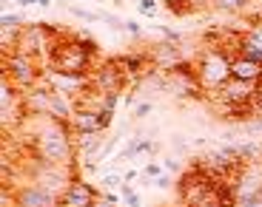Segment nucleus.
<instances>
[{
	"label": "nucleus",
	"instance_id": "nucleus-1",
	"mask_svg": "<svg viewBox=\"0 0 262 207\" xmlns=\"http://www.w3.org/2000/svg\"><path fill=\"white\" fill-rule=\"evenodd\" d=\"M49 68L66 77L89 80L97 68V45L83 34H60L52 57H49Z\"/></svg>",
	"mask_w": 262,
	"mask_h": 207
},
{
	"label": "nucleus",
	"instance_id": "nucleus-2",
	"mask_svg": "<svg viewBox=\"0 0 262 207\" xmlns=\"http://www.w3.org/2000/svg\"><path fill=\"white\" fill-rule=\"evenodd\" d=\"M231 63H234V51H231L228 45H223V43L205 45L203 51H200V57L191 63L200 91H205L208 97L216 94L231 80Z\"/></svg>",
	"mask_w": 262,
	"mask_h": 207
},
{
	"label": "nucleus",
	"instance_id": "nucleus-3",
	"mask_svg": "<svg viewBox=\"0 0 262 207\" xmlns=\"http://www.w3.org/2000/svg\"><path fill=\"white\" fill-rule=\"evenodd\" d=\"M57 40H60V32L52 29L49 23H29V26L20 29L17 51L26 54V57L40 60L43 65H49V57H52Z\"/></svg>",
	"mask_w": 262,
	"mask_h": 207
},
{
	"label": "nucleus",
	"instance_id": "nucleus-4",
	"mask_svg": "<svg viewBox=\"0 0 262 207\" xmlns=\"http://www.w3.org/2000/svg\"><path fill=\"white\" fill-rule=\"evenodd\" d=\"M3 77L12 80L14 88L20 91H32L37 83H43V63L34 57H26L20 51H12V54H3Z\"/></svg>",
	"mask_w": 262,
	"mask_h": 207
},
{
	"label": "nucleus",
	"instance_id": "nucleus-5",
	"mask_svg": "<svg viewBox=\"0 0 262 207\" xmlns=\"http://www.w3.org/2000/svg\"><path fill=\"white\" fill-rule=\"evenodd\" d=\"M0 117H3V131L12 134L29 117V105H26V94L20 88H14L12 80L3 77V94H0Z\"/></svg>",
	"mask_w": 262,
	"mask_h": 207
},
{
	"label": "nucleus",
	"instance_id": "nucleus-6",
	"mask_svg": "<svg viewBox=\"0 0 262 207\" xmlns=\"http://www.w3.org/2000/svg\"><path fill=\"white\" fill-rule=\"evenodd\" d=\"M125 83H128V74L123 71V65L117 63V57L100 63L92 71V77H89V85L94 91H100V94H120L125 88Z\"/></svg>",
	"mask_w": 262,
	"mask_h": 207
},
{
	"label": "nucleus",
	"instance_id": "nucleus-7",
	"mask_svg": "<svg viewBox=\"0 0 262 207\" xmlns=\"http://www.w3.org/2000/svg\"><path fill=\"white\" fill-rule=\"evenodd\" d=\"M14 193H17V207H60V196L34 179L14 185Z\"/></svg>",
	"mask_w": 262,
	"mask_h": 207
},
{
	"label": "nucleus",
	"instance_id": "nucleus-8",
	"mask_svg": "<svg viewBox=\"0 0 262 207\" xmlns=\"http://www.w3.org/2000/svg\"><path fill=\"white\" fill-rule=\"evenodd\" d=\"M69 125H72V131L77 136L103 134V131L112 125V114H100V111H92V108H74Z\"/></svg>",
	"mask_w": 262,
	"mask_h": 207
},
{
	"label": "nucleus",
	"instance_id": "nucleus-9",
	"mask_svg": "<svg viewBox=\"0 0 262 207\" xmlns=\"http://www.w3.org/2000/svg\"><path fill=\"white\" fill-rule=\"evenodd\" d=\"M234 54H243L248 60L262 63V14L251 20V26L243 34H236V51Z\"/></svg>",
	"mask_w": 262,
	"mask_h": 207
},
{
	"label": "nucleus",
	"instance_id": "nucleus-10",
	"mask_svg": "<svg viewBox=\"0 0 262 207\" xmlns=\"http://www.w3.org/2000/svg\"><path fill=\"white\" fill-rule=\"evenodd\" d=\"M100 196V188H94V185H89V182L83 179H74L69 188H66V193L60 196V204L66 207H92L94 201H97Z\"/></svg>",
	"mask_w": 262,
	"mask_h": 207
},
{
	"label": "nucleus",
	"instance_id": "nucleus-11",
	"mask_svg": "<svg viewBox=\"0 0 262 207\" xmlns=\"http://www.w3.org/2000/svg\"><path fill=\"white\" fill-rule=\"evenodd\" d=\"M231 77L243 80V83H262V63L248 60L243 54H234V63H231Z\"/></svg>",
	"mask_w": 262,
	"mask_h": 207
},
{
	"label": "nucleus",
	"instance_id": "nucleus-12",
	"mask_svg": "<svg viewBox=\"0 0 262 207\" xmlns=\"http://www.w3.org/2000/svg\"><path fill=\"white\" fill-rule=\"evenodd\" d=\"M251 0H211V6L216 12H225V14H236V12H245Z\"/></svg>",
	"mask_w": 262,
	"mask_h": 207
},
{
	"label": "nucleus",
	"instance_id": "nucleus-13",
	"mask_svg": "<svg viewBox=\"0 0 262 207\" xmlns=\"http://www.w3.org/2000/svg\"><path fill=\"white\" fill-rule=\"evenodd\" d=\"M97 148H103V139H100V134H92V136H77V153L92 156Z\"/></svg>",
	"mask_w": 262,
	"mask_h": 207
},
{
	"label": "nucleus",
	"instance_id": "nucleus-14",
	"mask_svg": "<svg viewBox=\"0 0 262 207\" xmlns=\"http://www.w3.org/2000/svg\"><path fill=\"white\" fill-rule=\"evenodd\" d=\"M69 12L77 20H83V23H103V12H89L83 6H69Z\"/></svg>",
	"mask_w": 262,
	"mask_h": 207
},
{
	"label": "nucleus",
	"instance_id": "nucleus-15",
	"mask_svg": "<svg viewBox=\"0 0 262 207\" xmlns=\"http://www.w3.org/2000/svg\"><path fill=\"white\" fill-rule=\"evenodd\" d=\"M120 196H123V201L128 207H143V199H140V193L134 188H131V182H125L123 188H120Z\"/></svg>",
	"mask_w": 262,
	"mask_h": 207
},
{
	"label": "nucleus",
	"instance_id": "nucleus-16",
	"mask_svg": "<svg viewBox=\"0 0 262 207\" xmlns=\"http://www.w3.org/2000/svg\"><path fill=\"white\" fill-rule=\"evenodd\" d=\"M0 26H3V29H12V32H20V29L26 26V23H23V17H20V14L3 12V17H0Z\"/></svg>",
	"mask_w": 262,
	"mask_h": 207
},
{
	"label": "nucleus",
	"instance_id": "nucleus-17",
	"mask_svg": "<svg viewBox=\"0 0 262 207\" xmlns=\"http://www.w3.org/2000/svg\"><path fill=\"white\" fill-rule=\"evenodd\" d=\"M123 185H125V176L120 173H105L100 179V190H114V188H123Z\"/></svg>",
	"mask_w": 262,
	"mask_h": 207
},
{
	"label": "nucleus",
	"instance_id": "nucleus-18",
	"mask_svg": "<svg viewBox=\"0 0 262 207\" xmlns=\"http://www.w3.org/2000/svg\"><path fill=\"white\" fill-rule=\"evenodd\" d=\"M137 9H140V14H145V17H154V14H157V0H140Z\"/></svg>",
	"mask_w": 262,
	"mask_h": 207
},
{
	"label": "nucleus",
	"instance_id": "nucleus-19",
	"mask_svg": "<svg viewBox=\"0 0 262 207\" xmlns=\"http://www.w3.org/2000/svg\"><path fill=\"white\" fill-rule=\"evenodd\" d=\"M143 176H148V179H160V176H163V168H160L157 162H145Z\"/></svg>",
	"mask_w": 262,
	"mask_h": 207
},
{
	"label": "nucleus",
	"instance_id": "nucleus-20",
	"mask_svg": "<svg viewBox=\"0 0 262 207\" xmlns=\"http://www.w3.org/2000/svg\"><path fill=\"white\" fill-rule=\"evenodd\" d=\"M171 185H174V173H163L160 179H154V188L157 190H168Z\"/></svg>",
	"mask_w": 262,
	"mask_h": 207
},
{
	"label": "nucleus",
	"instance_id": "nucleus-21",
	"mask_svg": "<svg viewBox=\"0 0 262 207\" xmlns=\"http://www.w3.org/2000/svg\"><path fill=\"white\" fill-rule=\"evenodd\" d=\"M151 108H154V105H151V102H140L137 108H134V117H137V119L148 117V114H151Z\"/></svg>",
	"mask_w": 262,
	"mask_h": 207
},
{
	"label": "nucleus",
	"instance_id": "nucleus-22",
	"mask_svg": "<svg viewBox=\"0 0 262 207\" xmlns=\"http://www.w3.org/2000/svg\"><path fill=\"white\" fill-rule=\"evenodd\" d=\"M125 32H128L131 37H140V34H143V29H140V23H134V20H125Z\"/></svg>",
	"mask_w": 262,
	"mask_h": 207
},
{
	"label": "nucleus",
	"instance_id": "nucleus-23",
	"mask_svg": "<svg viewBox=\"0 0 262 207\" xmlns=\"http://www.w3.org/2000/svg\"><path fill=\"white\" fill-rule=\"evenodd\" d=\"M163 162H165V173H183L177 159H163Z\"/></svg>",
	"mask_w": 262,
	"mask_h": 207
},
{
	"label": "nucleus",
	"instance_id": "nucleus-24",
	"mask_svg": "<svg viewBox=\"0 0 262 207\" xmlns=\"http://www.w3.org/2000/svg\"><path fill=\"white\" fill-rule=\"evenodd\" d=\"M52 0H17V6H49Z\"/></svg>",
	"mask_w": 262,
	"mask_h": 207
},
{
	"label": "nucleus",
	"instance_id": "nucleus-25",
	"mask_svg": "<svg viewBox=\"0 0 262 207\" xmlns=\"http://www.w3.org/2000/svg\"><path fill=\"white\" fill-rule=\"evenodd\" d=\"M92 207H117V204H114V201H108V199H105V196H103V190H100V196H97V201H94V204Z\"/></svg>",
	"mask_w": 262,
	"mask_h": 207
},
{
	"label": "nucleus",
	"instance_id": "nucleus-26",
	"mask_svg": "<svg viewBox=\"0 0 262 207\" xmlns=\"http://www.w3.org/2000/svg\"><path fill=\"white\" fill-rule=\"evenodd\" d=\"M134 179H137V170L131 168V170H128V173H125V182H134Z\"/></svg>",
	"mask_w": 262,
	"mask_h": 207
},
{
	"label": "nucleus",
	"instance_id": "nucleus-27",
	"mask_svg": "<svg viewBox=\"0 0 262 207\" xmlns=\"http://www.w3.org/2000/svg\"><path fill=\"white\" fill-rule=\"evenodd\" d=\"M168 3H194V0H165V6H168Z\"/></svg>",
	"mask_w": 262,
	"mask_h": 207
},
{
	"label": "nucleus",
	"instance_id": "nucleus-28",
	"mask_svg": "<svg viewBox=\"0 0 262 207\" xmlns=\"http://www.w3.org/2000/svg\"><path fill=\"white\" fill-rule=\"evenodd\" d=\"M60 207H66V204H60Z\"/></svg>",
	"mask_w": 262,
	"mask_h": 207
},
{
	"label": "nucleus",
	"instance_id": "nucleus-29",
	"mask_svg": "<svg viewBox=\"0 0 262 207\" xmlns=\"http://www.w3.org/2000/svg\"><path fill=\"white\" fill-rule=\"evenodd\" d=\"M137 3H140V0H137Z\"/></svg>",
	"mask_w": 262,
	"mask_h": 207
},
{
	"label": "nucleus",
	"instance_id": "nucleus-30",
	"mask_svg": "<svg viewBox=\"0 0 262 207\" xmlns=\"http://www.w3.org/2000/svg\"><path fill=\"white\" fill-rule=\"evenodd\" d=\"M92 3H94V0H92Z\"/></svg>",
	"mask_w": 262,
	"mask_h": 207
}]
</instances>
